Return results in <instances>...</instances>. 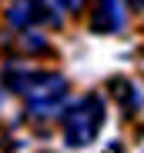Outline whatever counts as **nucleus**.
<instances>
[{"label": "nucleus", "instance_id": "obj_1", "mask_svg": "<svg viewBox=\"0 0 144 153\" xmlns=\"http://www.w3.org/2000/svg\"><path fill=\"white\" fill-rule=\"evenodd\" d=\"M4 80L27 103L30 117H54L67 103V80L60 73L37 70V67H27V63H7Z\"/></svg>", "mask_w": 144, "mask_h": 153}, {"label": "nucleus", "instance_id": "obj_2", "mask_svg": "<svg viewBox=\"0 0 144 153\" xmlns=\"http://www.w3.org/2000/svg\"><path fill=\"white\" fill-rule=\"evenodd\" d=\"M107 120V110H104V97L101 93H84L77 97L74 103L64 110V143L74 146V150H84L97 140L101 126Z\"/></svg>", "mask_w": 144, "mask_h": 153}, {"label": "nucleus", "instance_id": "obj_3", "mask_svg": "<svg viewBox=\"0 0 144 153\" xmlns=\"http://www.w3.org/2000/svg\"><path fill=\"white\" fill-rule=\"evenodd\" d=\"M124 4L121 0H97L90 13V30L94 33H117L124 27Z\"/></svg>", "mask_w": 144, "mask_h": 153}, {"label": "nucleus", "instance_id": "obj_4", "mask_svg": "<svg viewBox=\"0 0 144 153\" xmlns=\"http://www.w3.org/2000/svg\"><path fill=\"white\" fill-rule=\"evenodd\" d=\"M7 23L14 30L37 27V0H10L7 7Z\"/></svg>", "mask_w": 144, "mask_h": 153}, {"label": "nucleus", "instance_id": "obj_5", "mask_svg": "<svg viewBox=\"0 0 144 153\" xmlns=\"http://www.w3.org/2000/svg\"><path fill=\"white\" fill-rule=\"evenodd\" d=\"M67 17L64 0H37V27H60Z\"/></svg>", "mask_w": 144, "mask_h": 153}, {"label": "nucleus", "instance_id": "obj_6", "mask_svg": "<svg viewBox=\"0 0 144 153\" xmlns=\"http://www.w3.org/2000/svg\"><path fill=\"white\" fill-rule=\"evenodd\" d=\"M111 90H114V97L121 100V107L131 113V110H137V103H141V97H137V90L127 83V80H111Z\"/></svg>", "mask_w": 144, "mask_h": 153}, {"label": "nucleus", "instance_id": "obj_7", "mask_svg": "<svg viewBox=\"0 0 144 153\" xmlns=\"http://www.w3.org/2000/svg\"><path fill=\"white\" fill-rule=\"evenodd\" d=\"M131 4V10H144V0H127Z\"/></svg>", "mask_w": 144, "mask_h": 153}, {"label": "nucleus", "instance_id": "obj_8", "mask_svg": "<svg viewBox=\"0 0 144 153\" xmlns=\"http://www.w3.org/2000/svg\"><path fill=\"white\" fill-rule=\"evenodd\" d=\"M104 153H121V146H117V143H111V146H107Z\"/></svg>", "mask_w": 144, "mask_h": 153}]
</instances>
